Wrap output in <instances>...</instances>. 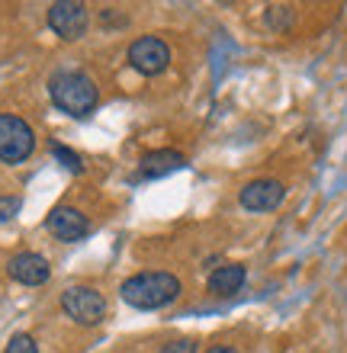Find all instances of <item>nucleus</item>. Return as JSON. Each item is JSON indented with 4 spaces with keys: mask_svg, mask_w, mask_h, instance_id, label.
Segmentation results:
<instances>
[{
    "mask_svg": "<svg viewBox=\"0 0 347 353\" xmlns=\"http://www.w3.org/2000/svg\"><path fill=\"white\" fill-rule=\"evenodd\" d=\"M48 93H52V103L58 110L68 116H77V119H84L97 110V87L81 71H58L48 81Z\"/></svg>",
    "mask_w": 347,
    "mask_h": 353,
    "instance_id": "nucleus-1",
    "label": "nucleus"
},
{
    "mask_svg": "<svg viewBox=\"0 0 347 353\" xmlns=\"http://www.w3.org/2000/svg\"><path fill=\"white\" fill-rule=\"evenodd\" d=\"M122 299L135 308H164L180 296V279L174 273H139L122 283Z\"/></svg>",
    "mask_w": 347,
    "mask_h": 353,
    "instance_id": "nucleus-2",
    "label": "nucleus"
},
{
    "mask_svg": "<svg viewBox=\"0 0 347 353\" xmlns=\"http://www.w3.org/2000/svg\"><path fill=\"white\" fill-rule=\"evenodd\" d=\"M32 148H36V135L29 129V122L10 116V112H0V161L19 164L32 154Z\"/></svg>",
    "mask_w": 347,
    "mask_h": 353,
    "instance_id": "nucleus-3",
    "label": "nucleus"
},
{
    "mask_svg": "<svg viewBox=\"0 0 347 353\" xmlns=\"http://www.w3.org/2000/svg\"><path fill=\"white\" fill-rule=\"evenodd\" d=\"M61 308H65V315L77 325H100L106 315V299L90 286H68L61 292Z\"/></svg>",
    "mask_w": 347,
    "mask_h": 353,
    "instance_id": "nucleus-4",
    "label": "nucleus"
},
{
    "mask_svg": "<svg viewBox=\"0 0 347 353\" xmlns=\"http://www.w3.org/2000/svg\"><path fill=\"white\" fill-rule=\"evenodd\" d=\"M87 7L77 0H58L48 7V26L55 29L61 39H81L87 32Z\"/></svg>",
    "mask_w": 347,
    "mask_h": 353,
    "instance_id": "nucleus-5",
    "label": "nucleus"
},
{
    "mask_svg": "<svg viewBox=\"0 0 347 353\" xmlns=\"http://www.w3.org/2000/svg\"><path fill=\"white\" fill-rule=\"evenodd\" d=\"M170 61V48L155 36H145V39H135L129 48V65L139 71V74H161Z\"/></svg>",
    "mask_w": 347,
    "mask_h": 353,
    "instance_id": "nucleus-6",
    "label": "nucleus"
},
{
    "mask_svg": "<svg viewBox=\"0 0 347 353\" xmlns=\"http://www.w3.org/2000/svg\"><path fill=\"white\" fill-rule=\"evenodd\" d=\"M283 196H286V186L280 180H254V183L244 186L238 199L248 212H270L283 203Z\"/></svg>",
    "mask_w": 347,
    "mask_h": 353,
    "instance_id": "nucleus-7",
    "label": "nucleus"
},
{
    "mask_svg": "<svg viewBox=\"0 0 347 353\" xmlns=\"http://www.w3.org/2000/svg\"><path fill=\"white\" fill-rule=\"evenodd\" d=\"M48 232L55 234L58 241H81L87 232H90V222H87V215H81L77 209H71V205H58V209H52L48 212Z\"/></svg>",
    "mask_w": 347,
    "mask_h": 353,
    "instance_id": "nucleus-8",
    "label": "nucleus"
},
{
    "mask_svg": "<svg viewBox=\"0 0 347 353\" xmlns=\"http://www.w3.org/2000/svg\"><path fill=\"white\" fill-rule=\"evenodd\" d=\"M10 276L23 283V286H42L48 276H52V267L42 254H17L13 261L7 263Z\"/></svg>",
    "mask_w": 347,
    "mask_h": 353,
    "instance_id": "nucleus-9",
    "label": "nucleus"
},
{
    "mask_svg": "<svg viewBox=\"0 0 347 353\" xmlns=\"http://www.w3.org/2000/svg\"><path fill=\"white\" fill-rule=\"evenodd\" d=\"M187 164V158L180 154V151H148L145 158H141V176H148V180H155V176H164V174H174V170H180Z\"/></svg>",
    "mask_w": 347,
    "mask_h": 353,
    "instance_id": "nucleus-10",
    "label": "nucleus"
},
{
    "mask_svg": "<svg viewBox=\"0 0 347 353\" xmlns=\"http://www.w3.org/2000/svg\"><path fill=\"white\" fill-rule=\"evenodd\" d=\"M241 286H244L241 263H226V267L212 270V276H209V289H212L216 296H232V292H238Z\"/></svg>",
    "mask_w": 347,
    "mask_h": 353,
    "instance_id": "nucleus-11",
    "label": "nucleus"
},
{
    "mask_svg": "<svg viewBox=\"0 0 347 353\" xmlns=\"http://www.w3.org/2000/svg\"><path fill=\"white\" fill-rule=\"evenodd\" d=\"M55 158L61 161V164H65V168L71 170V174H81V170H84V164H81V158H77L75 151H68L65 145H55Z\"/></svg>",
    "mask_w": 347,
    "mask_h": 353,
    "instance_id": "nucleus-12",
    "label": "nucleus"
},
{
    "mask_svg": "<svg viewBox=\"0 0 347 353\" xmlns=\"http://www.w3.org/2000/svg\"><path fill=\"white\" fill-rule=\"evenodd\" d=\"M7 353H39V350H36V341L29 334H13L7 344Z\"/></svg>",
    "mask_w": 347,
    "mask_h": 353,
    "instance_id": "nucleus-13",
    "label": "nucleus"
},
{
    "mask_svg": "<svg viewBox=\"0 0 347 353\" xmlns=\"http://www.w3.org/2000/svg\"><path fill=\"white\" fill-rule=\"evenodd\" d=\"M19 212V199L17 196H0V222H10Z\"/></svg>",
    "mask_w": 347,
    "mask_h": 353,
    "instance_id": "nucleus-14",
    "label": "nucleus"
},
{
    "mask_svg": "<svg viewBox=\"0 0 347 353\" xmlns=\"http://www.w3.org/2000/svg\"><path fill=\"white\" fill-rule=\"evenodd\" d=\"M161 353H197V344H193L190 337H184V341H170V344H164Z\"/></svg>",
    "mask_w": 347,
    "mask_h": 353,
    "instance_id": "nucleus-15",
    "label": "nucleus"
},
{
    "mask_svg": "<svg viewBox=\"0 0 347 353\" xmlns=\"http://www.w3.org/2000/svg\"><path fill=\"white\" fill-rule=\"evenodd\" d=\"M206 353H238L235 347H212V350H206Z\"/></svg>",
    "mask_w": 347,
    "mask_h": 353,
    "instance_id": "nucleus-16",
    "label": "nucleus"
}]
</instances>
